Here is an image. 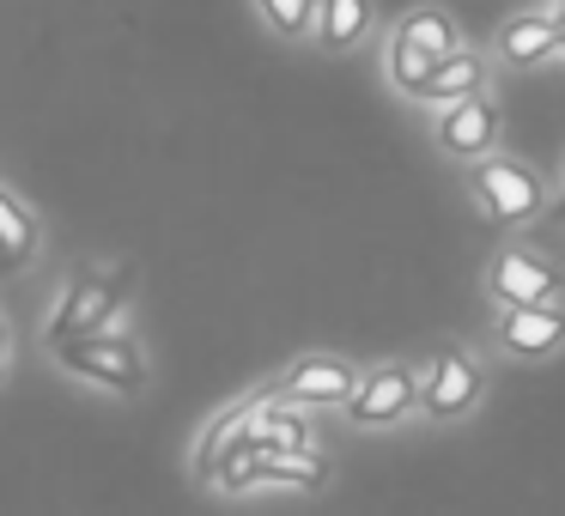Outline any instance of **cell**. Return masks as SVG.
Listing matches in <instances>:
<instances>
[{"label":"cell","instance_id":"obj_1","mask_svg":"<svg viewBox=\"0 0 565 516\" xmlns=\"http://www.w3.org/2000/svg\"><path fill=\"white\" fill-rule=\"evenodd\" d=\"M450 50H462L456 19L444 13V7H419V13H407L402 25H395V37H390V79L407 92V98H419L426 79H431V67H438Z\"/></svg>","mask_w":565,"mask_h":516},{"label":"cell","instance_id":"obj_15","mask_svg":"<svg viewBox=\"0 0 565 516\" xmlns=\"http://www.w3.org/2000/svg\"><path fill=\"white\" fill-rule=\"evenodd\" d=\"M31 256H38V219H31V207L19 195L0 189V273L25 268Z\"/></svg>","mask_w":565,"mask_h":516},{"label":"cell","instance_id":"obj_18","mask_svg":"<svg viewBox=\"0 0 565 516\" xmlns=\"http://www.w3.org/2000/svg\"><path fill=\"white\" fill-rule=\"evenodd\" d=\"M256 450H262V438L249 431L244 443H232V450L220 455V467H213V480L207 486H225V492H249L256 486Z\"/></svg>","mask_w":565,"mask_h":516},{"label":"cell","instance_id":"obj_2","mask_svg":"<svg viewBox=\"0 0 565 516\" xmlns=\"http://www.w3.org/2000/svg\"><path fill=\"white\" fill-rule=\"evenodd\" d=\"M468 195H475V207H480L487 225H529L541 207H547L541 176L529 171V164H516V159H499V152L475 159V171H468Z\"/></svg>","mask_w":565,"mask_h":516},{"label":"cell","instance_id":"obj_20","mask_svg":"<svg viewBox=\"0 0 565 516\" xmlns=\"http://www.w3.org/2000/svg\"><path fill=\"white\" fill-rule=\"evenodd\" d=\"M559 50H565V13H559Z\"/></svg>","mask_w":565,"mask_h":516},{"label":"cell","instance_id":"obj_4","mask_svg":"<svg viewBox=\"0 0 565 516\" xmlns=\"http://www.w3.org/2000/svg\"><path fill=\"white\" fill-rule=\"evenodd\" d=\"M128 280H135V268H98V273H86V280L67 286L62 304H55V316H50V329H43L50 346L79 341V334H92V329H110V316L128 298Z\"/></svg>","mask_w":565,"mask_h":516},{"label":"cell","instance_id":"obj_16","mask_svg":"<svg viewBox=\"0 0 565 516\" xmlns=\"http://www.w3.org/2000/svg\"><path fill=\"white\" fill-rule=\"evenodd\" d=\"M317 25H322V50H353L371 31V0H322Z\"/></svg>","mask_w":565,"mask_h":516},{"label":"cell","instance_id":"obj_17","mask_svg":"<svg viewBox=\"0 0 565 516\" xmlns=\"http://www.w3.org/2000/svg\"><path fill=\"white\" fill-rule=\"evenodd\" d=\"M256 13L268 19L280 37H310V31H317L322 0H256Z\"/></svg>","mask_w":565,"mask_h":516},{"label":"cell","instance_id":"obj_10","mask_svg":"<svg viewBox=\"0 0 565 516\" xmlns=\"http://www.w3.org/2000/svg\"><path fill=\"white\" fill-rule=\"evenodd\" d=\"M499 346L516 358H547L565 346V310L559 304H504Z\"/></svg>","mask_w":565,"mask_h":516},{"label":"cell","instance_id":"obj_11","mask_svg":"<svg viewBox=\"0 0 565 516\" xmlns=\"http://www.w3.org/2000/svg\"><path fill=\"white\" fill-rule=\"evenodd\" d=\"M499 55L511 67H535L547 55H559V13H516L499 31Z\"/></svg>","mask_w":565,"mask_h":516},{"label":"cell","instance_id":"obj_13","mask_svg":"<svg viewBox=\"0 0 565 516\" xmlns=\"http://www.w3.org/2000/svg\"><path fill=\"white\" fill-rule=\"evenodd\" d=\"M256 407H262V395H256V401H237V407H225V413L213 419L207 431H201V443H195V480H213V467H220V455L232 450V443H244L249 431H256Z\"/></svg>","mask_w":565,"mask_h":516},{"label":"cell","instance_id":"obj_9","mask_svg":"<svg viewBox=\"0 0 565 516\" xmlns=\"http://www.w3.org/2000/svg\"><path fill=\"white\" fill-rule=\"evenodd\" d=\"M414 401H419V377H414V370H407V365H377L371 377H359L347 413H353V426H395Z\"/></svg>","mask_w":565,"mask_h":516},{"label":"cell","instance_id":"obj_3","mask_svg":"<svg viewBox=\"0 0 565 516\" xmlns=\"http://www.w3.org/2000/svg\"><path fill=\"white\" fill-rule=\"evenodd\" d=\"M55 358H62L74 377L98 383V389H110V395L147 389V358H140V346L128 341L122 329H92V334H79V341H62Z\"/></svg>","mask_w":565,"mask_h":516},{"label":"cell","instance_id":"obj_6","mask_svg":"<svg viewBox=\"0 0 565 516\" xmlns=\"http://www.w3.org/2000/svg\"><path fill=\"white\" fill-rule=\"evenodd\" d=\"M487 292L499 298V304H559L565 280L547 256H535V249H499V256H492V273H487Z\"/></svg>","mask_w":565,"mask_h":516},{"label":"cell","instance_id":"obj_14","mask_svg":"<svg viewBox=\"0 0 565 516\" xmlns=\"http://www.w3.org/2000/svg\"><path fill=\"white\" fill-rule=\"evenodd\" d=\"M480 86H487V62H480L475 50H450L438 67H431V79H426V92H419V98L456 104V98H468V92H480Z\"/></svg>","mask_w":565,"mask_h":516},{"label":"cell","instance_id":"obj_8","mask_svg":"<svg viewBox=\"0 0 565 516\" xmlns=\"http://www.w3.org/2000/svg\"><path fill=\"white\" fill-rule=\"evenodd\" d=\"M274 389H280V401H298V407H347L359 389V370L334 353H310V358H298Z\"/></svg>","mask_w":565,"mask_h":516},{"label":"cell","instance_id":"obj_12","mask_svg":"<svg viewBox=\"0 0 565 516\" xmlns=\"http://www.w3.org/2000/svg\"><path fill=\"white\" fill-rule=\"evenodd\" d=\"M329 480V462H322L317 450H274V443H262L256 450V486H322Z\"/></svg>","mask_w":565,"mask_h":516},{"label":"cell","instance_id":"obj_5","mask_svg":"<svg viewBox=\"0 0 565 516\" xmlns=\"http://www.w3.org/2000/svg\"><path fill=\"white\" fill-rule=\"evenodd\" d=\"M480 389H487V377H480L475 358H468L462 346H438L426 377H419V407H426L431 419H456L480 401Z\"/></svg>","mask_w":565,"mask_h":516},{"label":"cell","instance_id":"obj_7","mask_svg":"<svg viewBox=\"0 0 565 516\" xmlns=\"http://www.w3.org/2000/svg\"><path fill=\"white\" fill-rule=\"evenodd\" d=\"M499 104L492 98H480V92H468V98H456V104H444V116H438V147L450 152V159H462V164H475V159H487L492 147H499Z\"/></svg>","mask_w":565,"mask_h":516},{"label":"cell","instance_id":"obj_19","mask_svg":"<svg viewBox=\"0 0 565 516\" xmlns=\"http://www.w3.org/2000/svg\"><path fill=\"white\" fill-rule=\"evenodd\" d=\"M0 370H7V322H0Z\"/></svg>","mask_w":565,"mask_h":516}]
</instances>
